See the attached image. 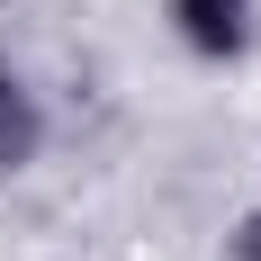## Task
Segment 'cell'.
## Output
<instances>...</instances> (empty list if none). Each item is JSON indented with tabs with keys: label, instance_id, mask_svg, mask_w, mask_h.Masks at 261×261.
I'll list each match as a JSON object with an SVG mask.
<instances>
[{
	"label": "cell",
	"instance_id": "cell-2",
	"mask_svg": "<svg viewBox=\"0 0 261 261\" xmlns=\"http://www.w3.org/2000/svg\"><path fill=\"white\" fill-rule=\"evenodd\" d=\"M36 99H27V81L9 72V54H0V171H18L27 153H36Z\"/></svg>",
	"mask_w": 261,
	"mask_h": 261
},
{
	"label": "cell",
	"instance_id": "cell-1",
	"mask_svg": "<svg viewBox=\"0 0 261 261\" xmlns=\"http://www.w3.org/2000/svg\"><path fill=\"white\" fill-rule=\"evenodd\" d=\"M171 27H180L189 54H207V63H234L252 54V0H162Z\"/></svg>",
	"mask_w": 261,
	"mask_h": 261
},
{
	"label": "cell",
	"instance_id": "cell-3",
	"mask_svg": "<svg viewBox=\"0 0 261 261\" xmlns=\"http://www.w3.org/2000/svg\"><path fill=\"white\" fill-rule=\"evenodd\" d=\"M234 261H261V216H243V225H234Z\"/></svg>",
	"mask_w": 261,
	"mask_h": 261
}]
</instances>
